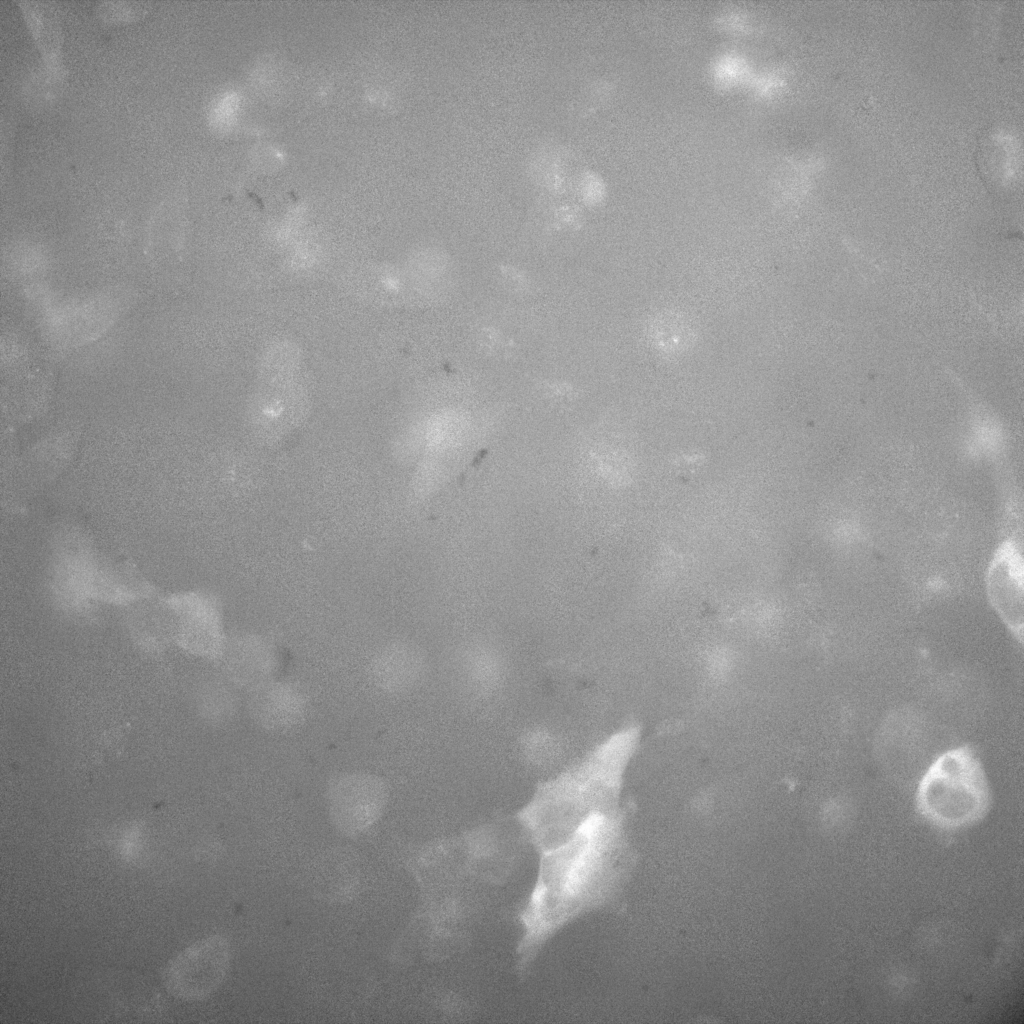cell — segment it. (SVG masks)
Returning a JSON list of instances; mask_svg holds the SVG:
<instances>
[{
  "label": "cell",
  "mask_w": 1024,
  "mask_h": 1024,
  "mask_svg": "<svg viewBox=\"0 0 1024 1024\" xmlns=\"http://www.w3.org/2000/svg\"><path fill=\"white\" fill-rule=\"evenodd\" d=\"M618 824L616 808L597 811L561 843L538 853L535 884L517 912L522 928L518 976L529 973L559 930L608 899L616 874Z\"/></svg>",
  "instance_id": "6da1fadb"
},
{
  "label": "cell",
  "mask_w": 1024,
  "mask_h": 1024,
  "mask_svg": "<svg viewBox=\"0 0 1024 1024\" xmlns=\"http://www.w3.org/2000/svg\"><path fill=\"white\" fill-rule=\"evenodd\" d=\"M638 740L634 728L621 730L581 761L542 782L516 821L538 853L568 836L593 813L616 808L622 778Z\"/></svg>",
  "instance_id": "7a4b0ae2"
},
{
  "label": "cell",
  "mask_w": 1024,
  "mask_h": 1024,
  "mask_svg": "<svg viewBox=\"0 0 1024 1024\" xmlns=\"http://www.w3.org/2000/svg\"><path fill=\"white\" fill-rule=\"evenodd\" d=\"M990 800L984 766L968 745L939 754L916 789L919 813L942 829H960L976 823L987 813Z\"/></svg>",
  "instance_id": "3957f363"
},
{
  "label": "cell",
  "mask_w": 1024,
  "mask_h": 1024,
  "mask_svg": "<svg viewBox=\"0 0 1024 1024\" xmlns=\"http://www.w3.org/2000/svg\"><path fill=\"white\" fill-rule=\"evenodd\" d=\"M231 959L230 944L220 935L199 940L167 966L164 980L175 996L200 1000L213 993L225 978Z\"/></svg>",
  "instance_id": "277c9868"
},
{
  "label": "cell",
  "mask_w": 1024,
  "mask_h": 1024,
  "mask_svg": "<svg viewBox=\"0 0 1024 1024\" xmlns=\"http://www.w3.org/2000/svg\"><path fill=\"white\" fill-rule=\"evenodd\" d=\"M388 790L384 781L371 773L354 772L334 778L327 791L331 820L348 836L371 828L382 815Z\"/></svg>",
  "instance_id": "5b68a950"
},
{
  "label": "cell",
  "mask_w": 1024,
  "mask_h": 1024,
  "mask_svg": "<svg viewBox=\"0 0 1024 1024\" xmlns=\"http://www.w3.org/2000/svg\"><path fill=\"white\" fill-rule=\"evenodd\" d=\"M1016 139L1004 129H988L979 137L975 163L985 185L994 191L1012 188L1017 181Z\"/></svg>",
  "instance_id": "8992f818"
},
{
  "label": "cell",
  "mask_w": 1024,
  "mask_h": 1024,
  "mask_svg": "<svg viewBox=\"0 0 1024 1024\" xmlns=\"http://www.w3.org/2000/svg\"><path fill=\"white\" fill-rule=\"evenodd\" d=\"M251 710L267 728L284 729L296 724L304 714L305 702L294 687L284 683H262L251 699Z\"/></svg>",
  "instance_id": "52a82bcc"
},
{
  "label": "cell",
  "mask_w": 1024,
  "mask_h": 1024,
  "mask_svg": "<svg viewBox=\"0 0 1024 1024\" xmlns=\"http://www.w3.org/2000/svg\"><path fill=\"white\" fill-rule=\"evenodd\" d=\"M414 656L398 644L383 648L372 662V677L383 690L396 691L406 686L414 672Z\"/></svg>",
  "instance_id": "ba28073f"
},
{
  "label": "cell",
  "mask_w": 1024,
  "mask_h": 1024,
  "mask_svg": "<svg viewBox=\"0 0 1024 1024\" xmlns=\"http://www.w3.org/2000/svg\"><path fill=\"white\" fill-rule=\"evenodd\" d=\"M327 867H324V875L322 880L324 885H328V895L332 897H343L350 893L356 879V868L350 864V860H345L343 864L336 865L328 863Z\"/></svg>",
  "instance_id": "9c48e42d"
}]
</instances>
